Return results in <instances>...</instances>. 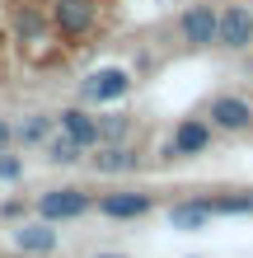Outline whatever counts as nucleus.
I'll use <instances>...</instances> for the list:
<instances>
[{
	"mask_svg": "<svg viewBox=\"0 0 253 258\" xmlns=\"http://www.w3.org/2000/svg\"><path fill=\"white\" fill-rule=\"evenodd\" d=\"M52 19H42V10L33 5H14V38H19V52L28 61H42L52 52Z\"/></svg>",
	"mask_w": 253,
	"mask_h": 258,
	"instance_id": "f257e3e1",
	"label": "nucleus"
},
{
	"mask_svg": "<svg viewBox=\"0 0 253 258\" xmlns=\"http://www.w3.org/2000/svg\"><path fill=\"white\" fill-rule=\"evenodd\" d=\"M89 207H94V197H89L85 188H70V183L47 188V192L33 202V211H38L42 221H52V225H61V221H80Z\"/></svg>",
	"mask_w": 253,
	"mask_h": 258,
	"instance_id": "f03ea898",
	"label": "nucleus"
},
{
	"mask_svg": "<svg viewBox=\"0 0 253 258\" xmlns=\"http://www.w3.org/2000/svg\"><path fill=\"white\" fill-rule=\"evenodd\" d=\"M211 136H216V127L206 122V117H178V127L169 132V141H164V160L206 155V150H211Z\"/></svg>",
	"mask_w": 253,
	"mask_h": 258,
	"instance_id": "7ed1b4c3",
	"label": "nucleus"
},
{
	"mask_svg": "<svg viewBox=\"0 0 253 258\" xmlns=\"http://www.w3.org/2000/svg\"><path fill=\"white\" fill-rule=\"evenodd\" d=\"M94 19H99L94 0H52V28H56V38H66V42H80L89 28H94Z\"/></svg>",
	"mask_w": 253,
	"mask_h": 258,
	"instance_id": "20e7f679",
	"label": "nucleus"
},
{
	"mask_svg": "<svg viewBox=\"0 0 253 258\" xmlns=\"http://www.w3.org/2000/svg\"><path fill=\"white\" fill-rule=\"evenodd\" d=\"M178 33H183L188 47H216V38H220V10L206 5V0L188 5L183 14H178Z\"/></svg>",
	"mask_w": 253,
	"mask_h": 258,
	"instance_id": "39448f33",
	"label": "nucleus"
},
{
	"mask_svg": "<svg viewBox=\"0 0 253 258\" xmlns=\"http://www.w3.org/2000/svg\"><path fill=\"white\" fill-rule=\"evenodd\" d=\"M127 89H131V75L122 66H99L80 80V103H117L127 99Z\"/></svg>",
	"mask_w": 253,
	"mask_h": 258,
	"instance_id": "423d86ee",
	"label": "nucleus"
},
{
	"mask_svg": "<svg viewBox=\"0 0 253 258\" xmlns=\"http://www.w3.org/2000/svg\"><path fill=\"white\" fill-rule=\"evenodd\" d=\"M94 207L108 221H141V216H150V211H155V197L141 192V188H113V192L94 197Z\"/></svg>",
	"mask_w": 253,
	"mask_h": 258,
	"instance_id": "0eeeda50",
	"label": "nucleus"
},
{
	"mask_svg": "<svg viewBox=\"0 0 253 258\" xmlns=\"http://www.w3.org/2000/svg\"><path fill=\"white\" fill-rule=\"evenodd\" d=\"M206 122H211L216 132H230V136H239L253 127V103L239 99V94H216L211 103H206Z\"/></svg>",
	"mask_w": 253,
	"mask_h": 258,
	"instance_id": "6e6552de",
	"label": "nucleus"
},
{
	"mask_svg": "<svg viewBox=\"0 0 253 258\" xmlns=\"http://www.w3.org/2000/svg\"><path fill=\"white\" fill-rule=\"evenodd\" d=\"M216 47H230V52H248L253 47V10L244 0H230L225 10H220V38Z\"/></svg>",
	"mask_w": 253,
	"mask_h": 258,
	"instance_id": "1a4fd4ad",
	"label": "nucleus"
},
{
	"mask_svg": "<svg viewBox=\"0 0 253 258\" xmlns=\"http://www.w3.org/2000/svg\"><path fill=\"white\" fill-rule=\"evenodd\" d=\"M56 132H66L70 141H80L85 150L99 146V113H89V103H70L56 113Z\"/></svg>",
	"mask_w": 253,
	"mask_h": 258,
	"instance_id": "9d476101",
	"label": "nucleus"
},
{
	"mask_svg": "<svg viewBox=\"0 0 253 258\" xmlns=\"http://www.w3.org/2000/svg\"><path fill=\"white\" fill-rule=\"evenodd\" d=\"M10 239H14V249H19V253H52L56 244H61V235H56V225L52 221H19V225H14V230H10Z\"/></svg>",
	"mask_w": 253,
	"mask_h": 258,
	"instance_id": "9b49d317",
	"label": "nucleus"
},
{
	"mask_svg": "<svg viewBox=\"0 0 253 258\" xmlns=\"http://www.w3.org/2000/svg\"><path fill=\"white\" fill-rule=\"evenodd\" d=\"M89 164H94V174L113 178V174H131L141 160H136L131 146H94V150H89Z\"/></svg>",
	"mask_w": 253,
	"mask_h": 258,
	"instance_id": "f8f14e48",
	"label": "nucleus"
},
{
	"mask_svg": "<svg viewBox=\"0 0 253 258\" xmlns=\"http://www.w3.org/2000/svg\"><path fill=\"white\" fill-rule=\"evenodd\" d=\"M211 221H216V211H211L206 197H188V202L169 207V225H174V230H206Z\"/></svg>",
	"mask_w": 253,
	"mask_h": 258,
	"instance_id": "ddd939ff",
	"label": "nucleus"
},
{
	"mask_svg": "<svg viewBox=\"0 0 253 258\" xmlns=\"http://www.w3.org/2000/svg\"><path fill=\"white\" fill-rule=\"evenodd\" d=\"M52 136H56V117H47V113H24L19 127H14V141L28 150H42Z\"/></svg>",
	"mask_w": 253,
	"mask_h": 258,
	"instance_id": "4468645a",
	"label": "nucleus"
},
{
	"mask_svg": "<svg viewBox=\"0 0 253 258\" xmlns=\"http://www.w3.org/2000/svg\"><path fill=\"white\" fill-rule=\"evenodd\" d=\"M42 155H47V164H61V169H70V164H80V160H89V150L80 146V141H70L66 132H56L47 146H42Z\"/></svg>",
	"mask_w": 253,
	"mask_h": 258,
	"instance_id": "2eb2a0df",
	"label": "nucleus"
},
{
	"mask_svg": "<svg viewBox=\"0 0 253 258\" xmlns=\"http://www.w3.org/2000/svg\"><path fill=\"white\" fill-rule=\"evenodd\" d=\"M131 117L127 113H99V146H127Z\"/></svg>",
	"mask_w": 253,
	"mask_h": 258,
	"instance_id": "dca6fc26",
	"label": "nucleus"
},
{
	"mask_svg": "<svg viewBox=\"0 0 253 258\" xmlns=\"http://www.w3.org/2000/svg\"><path fill=\"white\" fill-rule=\"evenodd\" d=\"M216 216H253V192H225V197H206Z\"/></svg>",
	"mask_w": 253,
	"mask_h": 258,
	"instance_id": "f3484780",
	"label": "nucleus"
},
{
	"mask_svg": "<svg viewBox=\"0 0 253 258\" xmlns=\"http://www.w3.org/2000/svg\"><path fill=\"white\" fill-rule=\"evenodd\" d=\"M0 178H5V183H19V178H24V160L5 150V155H0Z\"/></svg>",
	"mask_w": 253,
	"mask_h": 258,
	"instance_id": "a211bd4d",
	"label": "nucleus"
},
{
	"mask_svg": "<svg viewBox=\"0 0 253 258\" xmlns=\"http://www.w3.org/2000/svg\"><path fill=\"white\" fill-rule=\"evenodd\" d=\"M5 150H14V122L0 117V155H5Z\"/></svg>",
	"mask_w": 253,
	"mask_h": 258,
	"instance_id": "6ab92c4d",
	"label": "nucleus"
},
{
	"mask_svg": "<svg viewBox=\"0 0 253 258\" xmlns=\"http://www.w3.org/2000/svg\"><path fill=\"white\" fill-rule=\"evenodd\" d=\"M94 258H127V253H94Z\"/></svg>",
	"mask_w": 253,
	"mask_h": 258,
	"instance_id": "aec40b11",
	"label": "nucleus"
}]
</instances>
